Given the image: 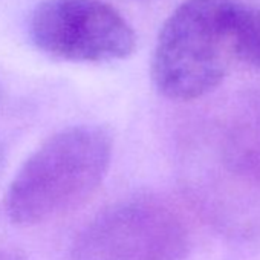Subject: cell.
Masks as SVG:
<instances>
[{
	"instance_id": "obj_5",
	"label": "cell",
	"mask_w": 260,
	"mask_h": 260,
	"mask_svg": "<svg viewBox=\"0 0 260 260\" xmlns=\"http://www.w3.org/2000/svg\"><path fill=\"white\" fill-rule=\"evenodd\" d=\"M233 40H234L236 60L260 71V8L258 7L245 4L243 0H240L233 22Z\"/></svg>"
},
{
	"instance_id": "obj_8",
	"label": "cell",
	"mask_w": 260,
	"mask_h": 260,
	"mask_svg": "<svg viewBox=\"0 0 260 260\" xmlns=\"http://www.w3.org/2000/svg\"><path fill=\"white\" fill-rule=\"evenodd\" d=\"M0 98H2V86H0Z\"/></svg>"
},
{
	"instance_id": "obj_4",
	"label": "cell",
	"mask_w": 260,
	"mask_h": 260,
	"mask_svg": "<svg viewBox=\"0 0 260 260\" xmlns=\"http://www.w3.org/2000/svg\"><path fill=\"white\" fill-rule=\"evenodd\" d=\"M28 26L42 52L66 61L122 60L137 46L134 28L104 0H43Z\"/></svg>"
},
{
	"instance_id": "obj_1",
	"label": "cell",
	"mask_w": 260,
	"mask_h": 260,
	"mask_svg": "<svg viewBox=\"0 0 260 260\" xmlns=\"http://www.w3.org/2000/svg\"><path fill=\"white\" fill-rule=\"evenodd\" d=\"M110 158L107 128L83 124L60 130L19 169L7 193V214L20 226L68 214L96 191Z\"/></svg>"
},
{
	"instance_id": "obj_7",
	"label": "cell",
	"mask_w": 260,
	"mask_h": 260,
	"mask_svg": "<svg viewBox=\"0 0 260 260\" xmlns=\"http://www.w3.org/2000/svg\"><path fill=\"white\" fill-rule=\"evenodd\" d=\"M2 167H4V147L2 143H0V172H2Z\"/></svg>"
},
{
	"instance_id": "obj_3",
	"label": "cell",
	"mask_w": 260,
	"mask_h": 260,
	"mask_svg": "<svg viewBox=\"0 0 260 260\" xmlns=\"http://www.w3.org/2000/svg\"><path fill=\"white\" fill-rule=\"evenodd\" d=\"M188 234L155 199H128L96 214L78 234L74 260H185Z\"/></svg>"
},
{
	"instance_id": "obj_6",
	"label": "cell",
	"mask_w": 260,
	"mask_h": 260,
	"mask_svg": "<svg viewBox=\"0 0 260 260\" xmlns=\"http://www.w3.org/2000/svg\"><path fill=\"white\" fill-rule=\"evenodd\" d=\"M0 260H26V258L19 249L0 246Z\"/></svg>"
},
{
	"instance_id": "obj_2",
	"label": "cell",
	"mask_w": 260,
	"mask_h": 260,
	"mask_svg": "<svg viewBox=\"0 0 260 260\" xmlns=\"http://www.w3.org/2000/svg\"><path fill=\"white\" fill-rule=\"evenodd\" d=\"M240 0H185L159 31L152 78L164 96L191 101L216 89L234 55L233 22Z\"/></svg>"
}]
</instances>
